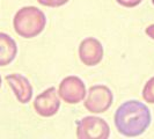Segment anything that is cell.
<instances>
[{"mask_svg": "<svg viewBox=\"0 0 154 139\" xmlns=\"http://www.w3.org/2000/svg\"><path fill=\"white\" fill-rule=\"evenodd\" d=\"M115 126L124 137H138L146 131L152 122L148 107L143 102L130 100L122 103L115 113Z\"/></svg>", "mask_w": 154, "mask_h": 139, "instance_id": "cell-1", "label": "cell"}, {"mask_svg": "<svg viewBox=\"0 0 154 139\" xmlns=\"http://www.w3.org/2000/svg\"><path fill=\"white\" fill-rule=\"evenodd\" d=\"M46 26L45 14L35 6L20 8L13 19L15 32L23 39H32L43 32Z\"/></svg>", "mask_w": 154, "mask_h": 139, "instance_id": "cell-2", "label": "cell"}, {"mask_svg": "<svg viewBox=\"0 0 154 139\" xmlns=\"http://www.w3.org/2000/svg\"><path fill=\"white\" fill-rule=\"evenodd\" d=\"M114 95L104 85L92 86L88 91V94L85 97L84 106L85 108L93 114H102L106 113L112 104Z\"/></svg>", "mask_w": 154, "mask_h": 139, "instance_id": "cell-3", "label": "cell"}, {"mask_svg": "<svg viewBox=\"0 0 154 139\" xmlns=\"http://www.w3.org/2000/svg\"><path fill=\"white\" fill-rule=\"evenodd\" d=\"M110 128L108 123L96 116L84 117L77 126V137L79 139H108Z\"/></svg>", "mask_w": 154, "mask_h": 139, "instance_id": "cell-4", "label": "cell"}, {"mask_svg": "<svg viewBox=\"0 0 154 139\" xmlns=\"http://www.w3.org/2000/svg\"><path fill=\"white\" fill-rule=\"evenodd\" d=\"M85 82L77 76L64 78L58 88V95L64 102L69 104H77L86 97Z\"/></svg>", "mask_w": 154, "mask_h": 139, "instance_id": "cell-5", "label": "cell"}, {"mask_svg": "<svg viewBox=\"0 0 154 139\" xmlns=\"http://www.w3.org/2000/svg\"><path fill=\"white\" fill-rule=\"evenodd\" d=\"M60 108V97L54 87H50L38 94L34 100V109L42 117H51Z\"/></svg>", "mask_w": 154, "mask_h": 139, "instance_id": "cell-6", "label": "cell"}, {"mask_svg": "<svg viewBox=\"0 0 154 139\" xmlns=\"http://www.w3.org/2000/svg\"><path fill=\"white\" fill-rule=\"evenodd\" d=\"M79 58L87 66H95L103 58V46L99 39L87 37L79 45Z\"/></svg>", "mask_w": 154, "mask_h": 139, "instance_id": "cell-7", "label": "cell"}, {"mask_svg": "<svg viewBox=\"0 0 154 139\" xmlns=\"http://www.w3.org/2000/svg\"><path fill=\"white\" fill-rule=\"evenodd\" d=\"M6 81L19 102L23 104L29 103L32 97V86L27 78L20 73H12L6 77Z\"/></svg>", "mask_w": 154, "mask_h": 139, "instance_id": "cell-8", "label": "cell"}, {"mask_svg": "<svg viewBox=\"0 0 154 139\" xmlns=\"http://www.w3.org/2000/svg\"><path fill=\"white\" fill-rule=\"evenodd\" d=\"M17 45L15 41L5 32H0V66H6L15 59Z\"/></svg>", "mask_w": 154, "mask_h": 139, "instance_id": "cell-9", "label": "cell"}, {"mask_svg": "<svg viewBox=\"0 0 154 139\" xmlns=\"http://www.w3.org/2000/svg\"><path fill=\"white\" fill-rule=\"evenodd\" d=\"M143 99L146 101L147 103H152L154 104V77L148 79L144 88H143Z\"/></svg>", "mask_w": 154, "mask_h": 139, "instance_id": "cell-10", "label": "cell"}, {"mask_svg": "<svg viewBox=\"0 0 154 139\" xmlns=\"http://www.w3.org/2000/svg\"><path fill=\"white\" fill-rule=\"evenodd\" d=\"M37 1L41 5L46 7H60L69 2V0H37Z\"/></svg>", "mask_w": 154, "mask_h": 139, "instance_id": "cell-11", "label": "cell"}, {"mask_svg": "<svg viewBox=\"0 0 154 139\" xmlns=\"http://www.w3.org/2000/svg\"><path fill=\"white\" fill-rule=\"evenodd\" d=\"M118 5L123 6V7H128V8H132L138 6L139 4L143 1V0H116Z\"/></svg>", "mask_w": 154, "mask_h": 139, "instance_id": "cell-12", "label": "cell"}, {"mask_svg": "<svg viewBox=\"0 0 154 139\" xmlns=\"http://www.w3.org/2000/svg\"><path fill=\"white\" fill-rule=\"evenodd\" d=\"M145 32H146V35L148 37H151L152 39H154V23L153 24H149V26L147 27Z\"/></svg>", "mask_w": 154, "mask_h": 139, "instance_id": "cell-13", "label": "cell"}, {"mask_svg": "<svg viewBox=\"0 0 154 139\" xmlns=\"http://www.w3.org/2000/svg\"><path fill=\"white\" fill-rule=\"evenodd\" d=\"M1 82H2V79H1V76H0V87H1Z\"/></svg>", "mask_w": 154, "mask_h": 139, "instance_id": "cell-14", "label": "cell"}, {"mask_svg": "<svg viewBox=\"0 0 154 139\" xmlns=\"http://www.w3.org/2000/svg\"><path fill=\"white\" fill-rule=\"evenodd\" d=\"M153 4H154V0H153Z\"/></svg>", "mask_w": 154, "mask_h": 139, "instance_id": "cell-15", "label": "cell"}]
</instances>
